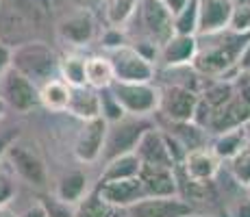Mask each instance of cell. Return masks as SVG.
Instances as JSON below:
<instances>
[{"label":"cell","instance_id":"obj_1","mask_svg":"<svg viewBox=\"0 0 250 217\" xmlns=\"http://www.w3.org/2000/svg\"><path fill=\"white\" fill-rule=\"evenodd\" d=\"M11 67L40 87L46 80L55 79V72H59V57L44 41L31 39L11 48Z\"/></svg>","mask_w":250,"mask_h":217},{"label":"cell","instance_id":"obj_2","mask_svg":"<svg viewBox=\"0 0 250 217\" xmlns=\"http://www.w3.org/2000/svg\"><path fill=\"white\" fill-rule=\"evenodd\" d=\"M150 126H155V124L148 122V118H137V115L111 122L107 126V137H104V146H103L100 158L109 161V158H115V157H120V154L135 152L139 137L144 135V130H148Z\"/></svg>","mask_w":250,"mask_h":217},{"label":"cell","instance_id":"obj_3","mask_svg":"<svg viewBox=\"0 0 250 217\" xmlns=\"http://www.w3.org/2000/svg\"><path fill=\"white\" fill-rule=\"evenodd\" d=\"M109 91L120 102V107L126 115L148 118L159 109V89L152 83H120L113 80Z\"/></svg>","mask_w":250,"mask_h":217},{"label":"cell","instance_id":"obj_4","mask_svg":"<svg viewBox=\"0 0 250 217\" xmlns=\"http://www.w3.org/2000/svg\"><path fill=\"white\" fill-rule=\"evenodd\" d=\"M109 61L113 65V76L120 83H152L157 74V67L150 59L142 55L135 46L115 48L109 55Z\"/></svg>","mask_w":250,"mask_h":217},{"label":"cell","instance_id":"obj_5","mask_svg":"<svg viewBox=\"0 0 250 217\" xmlns=\"http://www.w3.org/2000/svg\"><path fill=\"white\" fill-rule=\"evenodd\" d=\"M7 161L11 163V170L31 187H35V189H46L48 187L46 163L31 143L16 139L7 150Z\"/></svg>","mask_w":250,"mask_h":217},{"label":"cell","instance_id":"obj_6","mask_svg":"<svg viewBox=\"0 0 250 217\" xmlns=\"http://www.w3.org/2000/svg\"><path fill=\"white\" fill-rule=\"evenodd\" d=\"M0 96L7 109H13L18 113H31L35 107H40V87L20 74L16 67H9L0 76Z\"/></svg>","mask_w":250,"mask_h":217},{"label":"cell","instance_id":"obj_7","mask_svg":"<svg viewBox=\"0 0 250 217\" xmlns=\"http://www.w3.org/2000/svg\"><path fill=\"white\" fill-rule=\"evenodd\" d=\"M198 102V91L189 85L174 83L159 89V109L167 122H189L194 118V109Z\"/></svg>","mask_w":250,"mask_h":217},{"label":"cell","instance_id":"obj_8","mask_svg":"<svg viewBox=\"0 0 250 217\" xmlns=\"http://www.w3.org/2000/svg\"><path fill=\"white\" fill-rule=\"evenodd\" d=\"M142 24L148 33V39L155 46H163L172 35H174V16L161 0H139L137 7Z\"/></svg>","mask_w":250,"mask_h":217},{"label":"cell","instance_id":"obj_9","mask_svg":"<svg viewBox=\"0 0 250 217\" xmlns=\"http://www.w3.org/2000/svg\"><path fill=\"white\" fill-rule=\"evenodd\" d=\"M131 217H191L196 213L189 200L183 196H159V197H142L135 204L128 206Z\"/></svg>","mask_w":250,"mask_h":217},{"label":"cell","instance_id":"obj_10","mask_svg":"<svg viewBox=\"0 0 250 217\" xmlns=\"http://www.w3.org/2000/svg\"><path fill=\"white\" fill-rule=\"evenodd\" d=\"M107 126H109V122L103 118V115L83 122V128L79 130L76 141H74L76 161L85 163V165L100 161V154H103V146H104V137H107Z\"/></svg>","mask_w":250,"mask_h":217},{"label":"cell","instance_id":"obj_11","mask_svg":"<svg viewBox=\"0 0 250 217\" xmlns=\"http://www.w3.org/2000/svg\"><path fill=\"white\" fill-rule=\"evenodd\" d=\"M96 194L103 197L109 206H113V209H128L137 200L146 197L139 176L124 178V180H98Z\"/></svg>","mask_w":250,"mask_h":217},{"label":"cell","instance_id":"obj_12","mask_svg":"<svg viewBox=\"0 0 250 217\" xmlns=\"http://www.w3.org/2000/svg\"><path fill=\"white\" fill-rule=\"evenodd\" d=\"M139 180H142L144 196H146V197L176 196V194H179V178H176V167L142 163V167H139Z\"/></svg>","mask_w":250,"mask_h":217},{"label":"cell","instance_id":"obj_13","mask_svg":"<svg viewBox=\"0 0 250 217\" xmlns=\"http://www.w3.org/2000/svg\"><path fill=\"white\" fill-rule=\"evenodd\" d=\"M198 2V31L196 35H215L229 28L233 0H196Z\"/></svg>","mask_w":250,"mask_h":217},{"label":"cell","instance_id":"obj_14","mask_svg":"<svg viewBox=\"0 0 250 217\" xmlns=\"http://www.w3.org/2000/svg\"><path fill=\"white\" fill-rule=\"evenodd\" d=\"M135 154L139 157L142 163H152V165H166V167H176L174 158L170 154L167 148V139H166V130L150 126L148 130H144V135L139 137Z\"/></svg>","mask_w":250,"mask_h":217},{"label":"cell","instance_id":"obj_15","mask_svg":"<svg viewBox=\"0 0 250 217\" xmlns=\"http://www.w3.org/2000/svg\"><path fill=\"white\" fill-rule=\"evenodd\" d=\"M196 52H198V37L174 33V35L159 48V61L166 67L191 65Z\"/></svg>","mask_w":250,"mask_h":217},{"label":"cell","instance_id":"obj_16","mask_svg":"<svg viewBox=\"0 0 250 217\" xmlns=\"http://www.w3.org/2000/svg\"><path fill=\"white\" fill-rule=\"evenodd\" d=\"M250 118V102L244 100L242 96L235 91V96L229 100L227 104H222L218 111L213 113L209 122V133L218 135L224 130H233V128H242V124Z\"/></svg>","mask_w":250,"mask_h":217},{"label":"cell","instance_id":"obj_17","mask_svg":"<svg viewBox=\"0 0 250 217\" xmlns=\"http://www.w3.org/2000/svg\"><path fill=\"white\" fill-rule=\"evenodd\" d=\"M179 170L185 174L191 180H203V182H211L218 176L220 170V158L211 152V148H196L189 150L183 158V163L179 165Z\"/></svg>","mask_w":250,"mask_h":217},{"label":"cell","instance_id":"obj_18","mask_svg":"<svg viewBox=\"0 0 250 217\" xmlns=\"http://www.w3.org/2000/svg\"><path fill=\"white\" fill-rule=\"evenodd\" d=\"M57 31H59V37L65 43H72V46H87L96 35V22L87 9H81V11L72 13L70 18H65V20L59 24Z\"/></svg>","mask_w":250,"mask_h":217},{"label":"cell","instance_id":"obj_19","mask_svg":"<svg viewBox=\"0 0 250 217\" xmlns=\"http://www.w3.org/2000/svg\"><path fill=\"white\" fill-rule=\"evenodd\" d=\"M68 113L74 118L83 119H94L100 115V91L89 85L83 87H70V102H68Z\"/></svg>","mask_w":250,"mask_h":217},{"label":"cell","instance_id":"obj_20","mask_svg":"<svg viewBox=\"0 0 250 217\" xmlns=\"http://www.w3.org/2000/svg\"><path fill=\"white\" fill-rule=\"evenodd\" d=\"M70 102V85L61 79H50L44 85H40V104L48 111H68Z\"/></svg>","mask_w":250,"mask_h":217},{"label":"cell","instance_id":"obj_21","mask_svg":"<svg viewBox=\"0 0 250 217\" xmlns=\"http://www.w3.org/2000/svg\"><path fill=\"white\" fill-rule=\"evenodd\" d=\"M139 167L142 161L135 152L120 154L115 158L104 161V170L100 174V180H124V178H135L139 176Z\"/></svg>","mask_w":250,"mask_h":217},{"label":"cell","instance_id":"obj_22","mask_svg":"<svg viewBox=\"0 0 250 217\" xmlns=\"http://www.w3.org/2000/svg\"><path fill=\"white\" fill-rule=\"evenodd\" d=\"M87 176H85L83 172H68L61 176V180L57 182V194L55 197L61 202H65V204H79L81 200L85 197L87 194Z\"/></svg>","mask_w":250,"mask_h":217},{"label":"cell","instance_id":"obj_23","mask_svg":"<svg viewBox=\"0 0 250 217\" xmlns=\"http://www.w3.org/2000/svg\"><path fill=\"white\" fill-rule=\"evenodd\" d=\"M139 0H103L104 22L113 28H122L135 18Z\"/></svg>","mask_w":250,"mask_h":217},{"label":"cell","instance_id":"obj_24","mask_svg":"<svg viewBox=\"0 0 250 217\" xmlns=\"http://www.w3.org/2000/svg\"><path fill=\"white\" fill-rule=\"evenodd\" d=\"M85 79H87V85L94 87V89H107L115 80L113 65L109 61V57H89V59H85Z\"/></svg>","mask_w":250,"mask_h":217},{"label":"cell","instance_id":"obj_25","mask_svg":"<svg viewBox=\"0 0 250 217\" xmlns=\"http://www.w3.org/2000/svg\"><path fill=\"white\" fill-rule=\"evenodd\" d=\"M170 126H174V130L170 128V135L174 139H179L181 146L187 152L207 146V130L198 126V124H194L191 119L189 122H170Z\"/></svg>","mask_w":250,"mask_h":217},{"label":"cell","instance_id":"obj_26","mask_svg":"<svg viewBox=\"0 0 250 217\" xmlns=\"http://www.w3.org/2000/svg\"><path fill=\"white\" fill-rule=\"evenodd\" d=\"M246 143L242 128H233V130H224V133L213 135V143H211V152L220 158V161H229L239 148Z\"/></svg>","mask_w":250,"mask_h":217},{"label":"cell","instance_id":"obj_27","mask_svg":"<svg viewBox=\"0 0 250 217\" xmlns=\"http://www.w3.org/2000/svg\"><path fill=\"white\" fill-rule=\"evenodd\" d=\"M59 74H61V80H65L70 87L87 85V79H85V57L63 55L59 59Z\"/></svg>","mask_w":250,"mask_h":217},{"label":"cell","instance_id":"obj_28","mask_svg":"<svg viewBox=\"0 0 250 217\" xmlns=\"http://www.w3.org/2000/svg\"><path fill=\"white\" fill-rule=\"evenodd\" d=\"M229 167L237 185H242V187L250 185V141H246L229 158Z\"/></svg>","mask_w":250,"mask_h":217},{"label":"cell","instance_id":"obj_29","mask_svg":"<svg viewBox=\"0 0 250 217\" xmlns=\"http://www.w3.org/2000/svg\"><path fill=\"white\" fill-rule=\"evenodd\" d=\"M74 217H113V206H109L94 191L79 202V206L74 209Z\"/></svg>","mask_w":250,"mask_h":217},{"label":"cell","instance_id":"obj_30","mask_svg":"<svg viewBox=\"0 0 250 217\" xmlns=\"http://www.w3.org/2000/svg\"><path fill=\"white\" fill-rule=\"evenodd\" d=\"M198 31V2L189 0L174 16V33L181 35H196Z\"/></svg>","mask_w":250,"mask_h":217},{"label":"cell","instance_id":"obj_31","mask_svg":"<svg viewBox=\"0 0 250 217\" xmlns=\"http://www.w3.org/2000/svg\"><path fill=\"white\" fill-rule=\"evenodd\" d=\"M229 31L237 33V35H248L250 33V4L242 2V4H235L233 13H230V20H229Z\"/></svg>","mask_w":250,"mask_h":217},{"label":"cell","instance_id":"obj_32","mask_svg":"<svg viewBox=\"0 0 250 217\" xmlns=\"http://www.w3.org/2000/svg\"><path fill=\"white\" fill-rule=\"evenodd\" d=\"M100 115H103L109 124L118 122V119H122L124 115H126L122 111V107H120V102L113 98V94L109 91V87L107 89H100Z\"/></svg>","mask_w":250,"mask_h":217},{"label":"cell","instance_id":"obj_33","mask_svg":"<svg viewBox=\"0 0 250 217\" xmlns=\"http://www.w3.org/2000/svg\"><path fill=\"white\" fill-rule=\"evenodd\" d=\"M42 204L46 209V215L48 217H74V209L72 204H65L61 200H50V197H42Z\"/></svg>","mask_w":250,"mask_h":217},{"label":"cell","instance_id":"obj_34","mask_svg":"<svg viewBox=\"0 0 250 217\" xmlns=\"http://www.w3.org/2000/svg\"><path fill=\"white\" fill-rule=\"evenodd\" d=\"M100 43H103V48H107V50H115V48L124 46V43H126V39H124L122 28L109 26L107 31L103 33V37H100Z\"/></svg>","mask_w":250,"mask_h":217},{"label":"cell","instance_id":"obj_35","mask_svg":"<svg viewBox=\"0 0 250 217\" xmlns=\"http://www.w3.org/2000/svg\"><path fill=\"white\" fill-rule=\"evenodd\" d=\"M13 196H16V185L7 174L0 172V209H4L13 200Z\"/></svg>","mask_w":250,"mask_h":217},{"label":"cell","instance_id":"obj_36","mask_svg":"<svg viewBox=\"0 0 250 217\" xmlns=\"http://www.w3.org/2000/svg\"><path fill=\"white\" fill-rule=\"evenodd\" d=\"M230 72H237V74H248L250 76V39L244 43L242 52H239L237 61H235V67ZM227 76V74H224Z\"/></svg>","mask_w":250,"mask_h":217},{"label":"cell","instance_id":"obj_37","mask_svg":"<svg viewBox=\"0 0 250 217\" xmlns=\"http://www.w3.org/2000/svg\"><path fill=\"white\" fill-rule=\"evenodd\" d=\"M11 67V46L0 41V76Z\"/></svg>","mask_w":250,"mask_h":217},{"label":"cell","instance_id":"obj_38","mask_svg":"<svg viewBox=\"0 0 250 217\" xmlns=\"http://www.w3.org/2000/svg\"><path fill=\"white\" fill-rule=\"evenodd\" d=\"M16 139H18L16 128H13L11 133H4V135H0V158H4V157H7L9 146H11V143L16 141Z\"/></svg>","mask_w":250,"mask_h":217},{"label":"cell","instance_id":"obj_39","mask_svg":"<svg viewBox=\"0 0 250 217\" xmlns=\"http://www.w3.org/2000/svg\"><path fill=\"white\" fill-rule=\"evenodd\" d=\"M18 217H48V215H46L44 204H42V200H40V202H35V204H31L22 215H18Z\"/></svg>","mask_w":250,"mask_h":217},{"label":"cell","instance_id":"obj_40","mask_svg":"<svg viewBox=\"0 0 250 217\" xmlns=\"http://www.w3.org/2000/svg\"><path fill=\"white\" fill-rule=\"evenodd\" d=\"M161 2L166 4L167 9H170V13H172V16H176V13H179L181 9L185 7L187 2H189V0H161Z\"/></svg>","mask_w":250,"mask_h":217},{"label":"cell","instance_id":"obj_41","mask_svg":"<svg viewBox=\"0 0 250 217\" xmlns=\"http://www.w3.org/2000/svg\"><path fill=\"white\" fill-rule=\"evenodd\" d=\"M235 217H250V197L242 200L235 206Z\"/></svg>","mask_w":250,"mask_h":217},{"label":"cell","instance_id":"obj_42","mask_svg":"<svg viewBox=\"0 0 250 217\" xmlns=\"http://www.w3.org/2000/svg\"><path fill=\"white\" fill-rule=\"evenodd\" d=\"M242 133H244V137H246V141H250V118L242 124Z\"/></svg>","mask_w":250,"mask_h":217},{"label":"cell","instance_id":"obj_43","mask_svg":"<svg viewBox=\"0 0 250 217\" xmlns=\"http://www.w3.org/2000/svg\"><path fill=\"white\" fill-rule=\"evenodd\" d=\"M4 113H7V104H4L2 96H0V119H2V118H4Z\"/></svg>","mask_w":250,"mask_h":217},{"label":"cell","instance_id":"obj_44","mask_svg":"<svg viewBox=\"0 0 250 217\" xmlns=\"http://www.w3.org/2000/svg\"><path fill=\"white\" fill-rule=\"evenodd\" d=\"M0 217H16V215H11V213H7V211L0 209Z\"/></svg>","mask_w":250,"mask_h":217},{"label":"cell","instance_id":"obj_45","mask_svg":"<svg viewBox=\"0 0 250 217\" xmlns=\"http://www.w3.org/2000/svg\"><path fill=\"white\" fill-rule=\"evenodd\" d=\"M76 2H81V4H87V2H91V0H76Z\"/></svg>","mask_w":250,"mask_h":217},{"label":"cell","instance_id":"obj_46","mask_svg":"<svg viewBox=\"0 0 250 217\" xmlns=\"http://www.w3.org/2000/svg\"><path fill=\"white\" fill-rule=\"evenodd\" d=\"M244 189H246V196L250 197V185H248V187H244Z\"/></svg>","mask_w":250,"mask_h":217},{"label":"cell","instance_id":"obj_47","mask_svg":"<svg viewBox=\"0 0 250 217\" xmlns=\"http://www.w3.org/2000/svg\"><path fill=\"white\" fill-rule=\"evenodd\" d=\"M191 217H207V215H196V213H194V215H191Z\"/></svg>","mask_w":250,"mask_h":217}]
</instances>
